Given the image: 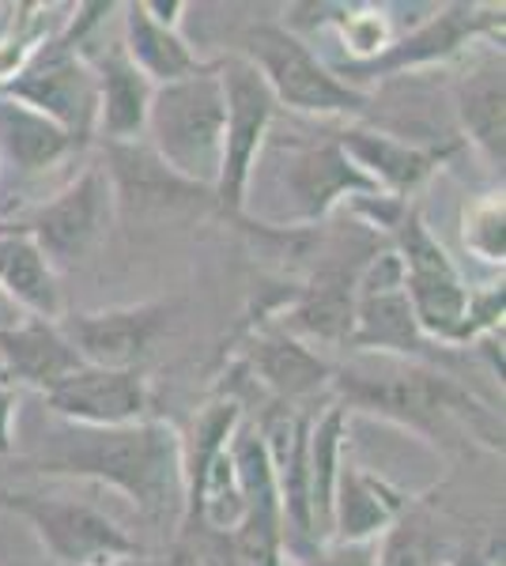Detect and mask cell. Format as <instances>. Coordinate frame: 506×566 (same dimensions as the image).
Here are the masks:
<instances>
[{"label": "cell", "instance_id": "cell-30", "mask_svg": "<svg viewBox=\"0 0 506 566\" xmlns=\"http://www.w3.org/2000/svg\"><path fill=\"white\" fill-rule=\"evenodd\" d=\"M103 566H159V563L144 555V559H122V563H103Z\"/></svg>", "mask_w": 506, "mask_h": 566}, {"label": "cell", "instance_id": "cell-23", "mask_svg": "<svg viewBox=\"0 0 506 566\" xmlns=\"http://www.w3.org/2000/svg\"><path fill=\"white\" fill-rule=\"evenodd\" d=\"M80 148H84V144H80L76 136H69L61 125L42 117L39 109L0 95V155H4L16 170L39 175V170L58 167L61 159H69V155Z\"/></svg>", "mask_w": 506, "mask_h": 566}, {"label": "cell", "instance_id": "cell-8", "mask_svg": "<svg viewBox=\"0 0 506 566\" xmlns=\"http://www.w3.org/2000/svg\"><path fill=\"white\" fill-rule=\"evenodd\" d=\"M0 510L20 514L39 533L42 547L58 566H103L122 559H144V547L87 502L0 488Z\"/></svg>", "mask_w": 506, "mask_h": 566}, {"label": "cell", "instance_id": "cell-20", "mask_svg": "<svg viewBox=\"0 0 506 566\" xmlns=\"http://www.w3.org/2000/svg\"><path fill=\"white\" fill-rule=\"evenodd\" d=\"M454 109L462 133L476 144V151L484 155L492 167L503 170L506 159V84H503V50L481 61L476 69H468L457 80L454 91Z\"/></svg>", "mask_w": 506, "mask_h": 566}, {"label": "cell", "instance_id": "cell-6", "mask_svg": "<svg viewBox=\"0 0 506 566\" xmlns=\"http://www.w3.org/2000/svg\"><path fill=\"white\" fill-rule=\"evenodd\" d=\"M219 80H224V103H227V125H224V163H219V181L211 189L216 205L231 216H242L250 178L257 170L265 144H269L272 122L280 114L269 84L254 69L250 57L231 53L219 57Z\"/></svg>", "mask_w": 506, "mask_h": 566}, {"label": "cell", "instance_id": "cell-3", "mask_svg": "<svg viewBox=\"0 0 506 566\" xmlns=\"http://www.w3.org/2000/svg\"><path fill=\"white\" fill-rule=\"evenodd\" d=\"M224 80L219 65H200L189 76L152 91L144 144L159 155L178 178L200 189H216L219 163H224Z\"/></svg>", "mask_w": 506, "mask_h": 566}, {"label": "cell", "instance_id": "cell-10", "mask_svg": "<svg viewBox=\"0 0 506 566\" xmlns=\"http://www.w3.org/2000/svg\"><path fill=\"white\" fill-rule=\"evenodd\" d=\"M503 31V8H481V4H446L438 8L431 20L412 27L409 34L393 39L379 57L371 61H333V69L348 87H355V80H382L397 76L404 69H423L435 61H450L454 53H462L465 45H473L484 34Z\"/></svg>", "mask_w": 506, "mask_h": 566}, {"label": "cell", "instance_id": "cell-25", "mask_svg": "<svg viewBox=\"0 0 506 566\" xmlns=\"http://www.w3.org/2000/svg\"><path fill=\"white\" fill-rule=\"evenodd\" d=\"M344 412L348 408L329 405L314 423H310L307 442V495H310V525H314V544L329 541V517H333V488L337 469L344 458Z\"/></svg>", "mask_w": 506, "mask_h": 566}, {"label": "cell", "instance_id": "cell-9", "mask_svg": "<svg viewBox=\"0 0 506 566\" xmlns=\"http://www.w3.org/2000/svg\"><path fill=\"white\" fill-rule=\"evenodd\" d=\"M0 95L39 109L42 117L61 125L80 144H87L95 136V117H99L95 69L87 65V57L64 34L39 45L12 76L0 80Z\"/></svg>", "mask_w": 506, "mask_h": 566}, {"label": "cell", "instance_id": "cell-5", "mask_svg": "<svg viewBox=\"0 0 506 566\" xmlns=\"http://www.w3.org/2000/svg\"><path fill=\"white\" fill-rule=\"evenodd\" d=\"M393 250L404 269V295H409L412 317L431 344H465V322L473 287L465 283L462 269L450 261V253L435 242L423 216L412 208L393 231Z\"/></svg>", "mask_w": 506, "mask_h": 566}, {"label": "cell", "instance_id": "cell-12", "mask_svg": "<svg viewBox=\"0 0 506 566\" xmlns=\"http://www.w3.org/2000/svg\"><path fill=\"white\" fill-rule=\"evenodd\" d=\"M64 340L76 348L84 367L99 370H136V363L152 352L167 328V306L141 303L117 310H91V314H61Z\"/></svg>", "mask_w": 506, "mask_h": 566}, {"label": "cell", "instance_id": "cell-28", "mask_svg": "<svg viewBox=\"0 0 506 566\" xmlns=\"http://www.w3.org/2000/svg\"><path fill=\"white\" fill-rule=\"evenodd\" d=\"M16 408H20V392H16L12 381L0 378V458L16 450V438H12Z\"/></svg>", "mask_w": 506, "mask_h": 566}, {"label": "cell", "instance_id": "cell-26", "mask_svg": "<svg viewBox=\"0 0 506 566\" xmlns=\"http://www.w3.org/2000/svg\"><path fill=\"white\" fill-rule=\"evenodd\" d=\"M503 223H506L503 193L499 197H484V200H476L473 208H465V231H462L465 250L473 253L476 261L499 264V269H503V258H506Z\"/></svg>", "mask_w": 506, "mask_h": 566}, {"label": "cell", "instance_id": "cell-14", "mask_svg": "<svg viewBox=\"0 0 506 566\" xmlns=\"http://www.w3.org/2000/svg\"><path fill=\"white\" fill-rule=\"evenodd\" d=\"M50 412L80 427H125L148 419L152 389L141 370H99L80 367L76 374L42 392Z\"/></svg>", "mask_w": 506, "mask_h": 566}, {"label": "cell", "instance_id": "cell-22", "mask_svg": "<svg viewBox=\"0 0 506 566\" xmlns=\"http://www.w3.org/2000/svg\"><path fill=\"white\" fill-rule=\"evenodd\" d=\"M122 12H125L122 15V23H125L122 50H125V57L133 61V69L141 72L152 87L174 84V80L189 76V72H197L205 65V61L189 50V42L178 34V27H167V23L155 20L144 0H133V4L122 8Z\"/></svg>", "mask_w": 506, "mask_h": 566}, {"label": "cell", "instance_id": "cell-21", "mask_svg": "<svg viewBox=\"0 0 506 566\" xmlns=\"http://www.w3.org/2000/svg\"><path fill=\"white\" fill-rule=\"evenodd\" d=\"M250 370L272 397L283 400V405L307 400V397H314L318 389L333 386V367H329L307 340L283 333V328H272V333L257 336L250 348Z\"/></svg>", "mask_w": 506, "mask_h": 566}, {"label": "cell", "instance_id": "cell-4", "mask_svg": "<svg viewBox=\"0 0 506 566\" xmlns=\"http://www.w3.org/2000/svg\"><path fill=\"white\" fill-rule=\"evenodd\" d=\"M261 80L269 84L276 106H288L310 117H359L371 106V95L348 87L307 45L302 34L280 23H254L246 31V53Z\"/></svg>", "mask_w": 506, "mask_h": 566}, {"label": "cell", "instance_id": "cell-29", "mask_svg": "<svg viewBox=\"0 0 506 566\" xmlns=\"http://www.w3.org/2000/svg\"><path fill=\"white\" fill-rule=\"evenodd\" d=\"M159 566H205V563H200L186 544H178V547H174V552H171L167 559H163Z\"/></svg>", "mask_w": 506, "mask_h": 566}, {"label": "cell", "instance_id": "cell-1", "mask_svg": "<svg viewBox=\"0 0 506 566\" xmlns=\"http://www.w3.org/2000/svg\"><path fill=\"white\" fill-rule=\"evenodd\" d=\"M182 438L163 419L125 427H80L58 419L23 458L45 476L95 480L125 495L152 522L182 517L186 510V458Z\"/></svg>", "mask_w": 506, "mask_h": 566}, {"label": "cell", "instance_id": "cell-2", "mask_svg": "<svg viewBox=\"0 0 506 566\" xmlns=\"http://www.w3.org/2000/svg\"><path fill=\"white\" fill-rule=\"evenodd\" d=\"M333 386L344 408H366L423 434H438L450 423L473 427V431L487 423L492 431H503L473 392L420 359L363 352L359 359L333 370Z\"/></svg>", "mask_w": 506, "mask_h": 566}, {"label": "cell", "instance_id": "cell-24", "mask_svg": "<svg viewBox=\"0 0 506 566\" xmlns=\"http://www.w3.org/2000/svg\"><path fill=\"white\" fill-rule=\"evenodd\" d=\"M0 287L31 317L61 322V287L53 264L20 231H0Z\"/></svg>", "mask_w": 506, "mask_h": 566}, {"label": "cell", "instance_id": "cell-18", "mask_svg": "<svg viewBox=\"0 0 506 566\" xmlns=\"http://www.w3.org/2000/svg\"><path fill=\"white\" fill-rule=\"evenodd\" d=\"M87 65L95 69V87H99V117H95V136L103 144H133L144 140V125H148V106H152V84L133 69V61L125 57L122 45L87 57Z\"/></svg>", "mask_w": 506, "mask_h": 566}, {"label": "cell", "instance_id": "cell-17", "mask_svg": "<svg viewBox=\"0 0 506 566\" xmlns=\"http://www.w3.org/2000/svg\"><path fill=\"white\" fill-rule=\"evenodd\" d=\"M80 367L84 363H80L76 348L64 340L58 322L27 317L16 325H0V378L4 381L50 392Z\"/></svg>", "mask_w": 506, "mask_h": 566}, {"label": "cell", "instance_id": "cell-13", "mask_svg": "<svg viewBox=\"0 0 506 566\" xmlns=\"http://www.w3.org/2000/svg\"><path fill=\"white\" fill-rule=\"evenodd\" d=\"M280 181L296 205L299 223H321L340 200L382 193L363 170L355 167L337 144V136L326 140H296L288 151V167L280 170Z\"/></svg>", "mask_w": 506, "mask_h": 566}, {"label": "cell", "instance_id": "cell-19", "mask_svg": "<svg viewBox=\"0 0 506 566\" xmlns=\"http://www.w3.org/2000/svg\"><path fill=\"white\" fill-rule=\"evenodd\" d=\"M337 144L382 193H390L397 200L409 197L412 189L438 167V159H443V151H435V148H420V144L397 140V136H390V133L359 129V125L340 129Z\"/></svg>", "mask_w": 506, "mask_h": 566}, {"label": "cell", "instance_id": "cell-16", "mask_svg": "<svg viewBox=\"0 0 506 566\" xmlns=\"http://www.w3.org/2000/svg\"><path fill=\"white\" fill-rule=\"evenodd\" d=\"M409 510V495L390 480L366 472L363 464L340 458L333 488V517H329V541L340 544H374L390 533Z\"/></svg>", "mask_w": 506, "mask_h": 566}, {"label": "cell", "instance_id": "cell-7", "mask_svg": "<svg viewBox=\"0 0 506 566\" xmlns=\"http://www.w3.org/2000/svg\"><path fill=\"white\" fill-rule=\"evenodd\" d=\"M114 186H110L103 163H91L58 197L42 200L39 208H31L20 219V227H8V231L27 234L42 250V258L53 264V272H61L91 258L103 245L110 227H114Z\"/></svg>", "mask_w": 506, "mask_h": 566}, {"label": "cell", "instance_id": "cell-11", "mask_svg": "<svg viewBox=\"0 0 506 566\" xmlns=\"http://www.w3.org/2000/svg\"><path fill=\"white\" fill-rule=\"evenodd\" d=\"M348 344L359 352L401 355V359H423L431 348V340L412 317L409 295H404V269L393 245L366 258L359 269Z\"/></svg>", "mask_w": 506, "mask_h": 566}, {"label": "cell", "instance_id": "cell-15", "mask_svg": "<svg viewBox=\"0 0 506 566\" xmlns=\"http://www.w3.org/2000/svg\"><path fill=\"white\" fill-rule=\"evenodd\" d=\"M103 170H106L110 186H114L117 212L133 208L136 216H148V212L167 216V212H178V208H189V205H197V200L211 197L208 189L174 175L144 140L106 144Z\"/></svg>", "mask_w": 506, "mask_h": 566}, {"label": "cell", "instance_id": "cell-27", "mask_svg": "<svg viewBox=\"0 0 506 566\" xmlns=\"http://www.w3.org/2000/svg\"><path fill=\"white\" fill-rule=\"evenodd\" d=\"M283 566H379V541H374V544L326 541V544L310 547L307 555L283 559Z\"/></svg>", "mask_w": 506, "mask_h": 566}]
</instances>
